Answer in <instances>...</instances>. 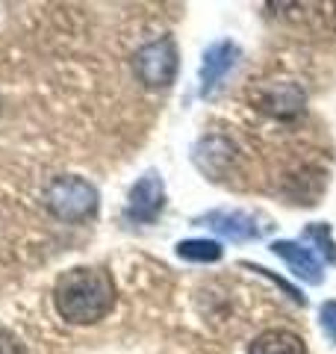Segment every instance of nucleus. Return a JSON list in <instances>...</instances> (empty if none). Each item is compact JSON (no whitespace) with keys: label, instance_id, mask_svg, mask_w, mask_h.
<instances>
[{"label":"nucleus","instance_id":"10","mask_svg":"<svg viewBox=\"0 0 336 354\" xmlns=\"http://www.w3.org/2000/svg\"><path fill=\"white\" fill-rule=\"evenodd\" d=\"M174 251L186 263H218L224 257L221 242L216 239H183V242H177Z\"/></svg>","mask_w":336,"mask_h":354},{"label":"nucleus","instance_id":"6","mask_svg":"<svg viewBox=\"0 0 336 354\" xmlns=\"http://www.w3.org/2000/svg\"><path fill=\"white\" fill-rule=\"evenodd\" d=\"M198 221L230 242H254L268 230V225H260V216L248 209H212Z\"/></svg>","mask_w":336,"mask_h":354},{"label":"nucleus","instance_id":"13","mask_svg":"<svg viewBox=\"0 0 336 354\" xmlns=\"http://www.w3.org/2000/svg\"><path fill=\"white\" fill-rule=\"evenodd\" d=\"M245 266H248V269H254V272H260V274H265V278H272V281H274V283L280 286V290H283V292H286L289 298H292V301H298L301 307H304V304H307V298H304V295H301V292L295 290V286H289V283H286L283 278H277V274H272V272H268V269H263V266H254V263H245Z\"/></svg>","mask_w":336,"mask_h":354},{"label":"nucleus","instance_id":"4","mask_svg":"<svg viewBox=\"0 0 336 354\" xmlns=\"http://www.w3.org/2000/svg\"><path fill=\"white\" fill-rule=\"evenodd\" d=\"M251 104L272 118H295L304 113L307 92L295 80H265L251 92Z\"/></svg>","mask_w":336,"mask_h":354},{"label":"nucleus","instance_id":"5","mask_svg":"<svg viewBox=\"0 0 336 354\" xmlns=\"http://www.w3.org/2000/svg\"><path fill=\"white\" fill-rule=\"evenodd\" d=\"M165 209V183L160 171H144L127 192V209L124 216L136 225H151Z\"/></svg>","mask_w":336,"mask_h":354},{"label":"nucleus","instance_id":"7","mask_svg":"<svg viewBox=\"0 0 336 354\" xmlns=\"http://www.w3.org/2000/svg\"><path fill=\"white\" fill-rule=\"evenodd\" d=\"M236 62H239V48L230 39L212 41L204 50V59H200V95L209 97L216 92L224 83V77L236 68Z\"/></svg>","mask_w":336,"mask_h":354},{"label":"nucleus","instance_id":"9","mask_svg":"<svg viewBox=\"0 0 336 354\" xmlns=\"http://www.w3.org/2000/svg\"><path fill=\"white\" fill-rule=\"evenodd\" d=\"M248 354H307V342L298 334H292V330L272 328V330H263L251 342Z\"/></svg>","mask_w":336,"mask_h":354},{"label":"nucleus","instance_id":"14","mask_svg":"<svg viewBox=\"0 0 336 354\" xmlns=\"http://www.w3.org/2000/svg\"><path fill=\"white\" fill-rule=\"evenodd\" d=\"M0 354H30V351L12 330H0Z\"/></svg>","mask_w":336,"mask_h":354},{"label":"nucleus","instance_id":"2","mask_svg":"<svg viewBox=\"0 0 336 354\" xmlns=\"http://www.w3.org/2000/svg\"><path fill=\"white\" fill-rule=\"evenodd\" d=\"M97 201H100L97 189L86 177H77V174L56 177V180L48 183V189H44V204H48L50 216H56L59 221L92 218L97 213Z\"/></svg>","mask_w":336,"mask_h":354},{"label":"nucleus","instance_id":"11","mask_svg":"<svg viewBox=\"0 0 336 354\" xmlns=\"http://www.w3.org/2000/svg\"><path fill=\"white\" fill-rule=\"evenodd\" d=\"M304 242H312L316 251L324 257V263L336 266V242H333V227L328 221H312V225L304 227V234H301Z\"/></svg>","mask_w":336,"mask_h":354},{"label":"nucleus","instance_id":"12","mask_svg":"<svg viewBox=\"0 0 336 354\" xmlns=\"http://www.w3.org/2000/svg\"><path fill=\"white\" fill-rule=\"evenodd\" d=\"M319 325L324 330V337L336 346V298H328V301L319 307Z\"/></svg>","mask_w":336,"mask_h":354},{"label":"nucleus","instance_id":"3","mask_svg":"<svg viewBox=\"0 0 336 354\" xmlns=\"http://www.w3.org/2000/svg\"><path fill=\"white\" fill-rule=\"evenodd\" d=\"M177 68H180V53L171 36H160L133 53V71L139 83L148 88H168L174 83Z\"/></svg>","mask_w":336,"mask_h":354},{"label":"nucleus","instance_id":"8","mask_svg":"<svg viewBox=\"0 0 336 354\" xmlns=\"http://www.w3.org/2000/svg\"><path fill=\"white\" fill-rule=\"evenodd\" d=\"M272 254H277L280 260L289 266V272L298 281H304L310 286H321L324 283V266L321 260L312 254L304 242H292V239H277L272 242Z\"/></svg>","mask_w":336,"mask_h":354},{"label":"nucleus","instance_id":"1","mask_svg":"<svg viewBox=\"0 0 336 354\" xmlns=\"http://www.w3.org/2000/svg\"><path fill=\"white\" fill-rule=\"evenodd\" d=\"M53 304L68 325H95L115 304V283L106 269L77 266L53 283Z\"/></svg>","mask_w":336,"mask_h":354}]
</instances>
